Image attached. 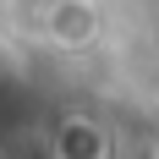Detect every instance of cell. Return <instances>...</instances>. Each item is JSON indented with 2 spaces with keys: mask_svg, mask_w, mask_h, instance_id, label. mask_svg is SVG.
<instances>
[{
  "mask_svg": "<svg viewBox=\"0 0 159 159\" xmlns=\"http://www.w3.org/2000/svg\"><path fill=\"white\" fill-rule=\"evenodd\" d=\"M104 154H110V143H104L99 121H88V115L61 121V132H55V159H104Z\"/></svg>",
  "mask_w": 159,
  "mask_h": 159,
  "instance_id": "obj_1",
  "label": "cell"
},
{
  "mask_svg": "<svg viewBox=\"0 0 159 159\" xmlns=\"http://www.w3.org/2000/svg\"><path fill=\"white\" fill-rule=\"evenodd\" d=\"M49 33H55L61 44H82V39H93V11H88L82 0H66V6H55Z\"/></svg>",
  "mask_w": 159,
  "mask_h": 159,
  "instance_id": "obj_2",
  "label": "cell"
}]
</instances>
